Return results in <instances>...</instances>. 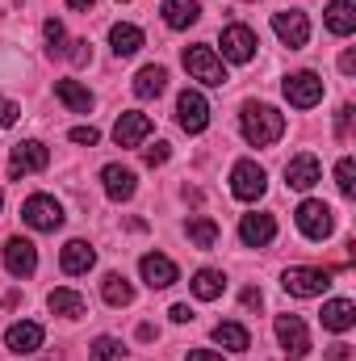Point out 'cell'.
<instances>
[{
	"label": "cell",
	"instance_id": "7",
	"mask_svg": "<svg viewBox=\"0 0 356 361\" xmlns=\"http://www.w3.org/2000/svg\"><path fill=\"white\" fill-rule=\"evenodd\" d=\"M265 189H268V173L256 160H239L231 169V193L239 202H256V197H265Z\"/></svg>",
	"mask_w": 356,
	"mask_h": 361
},
{
	"label": "cell",
	"instance_id": "4",
	"mask_svg": "<svg viewBox=\"0 0 356 361\" xmlns=\"http://www.w3.org/2000/svg\"><path fill=\"white\" fill-rule=\"evenodd\" d=\"M21 219H25V227H34V231H59L68 214H63V206H59L51 193H30L25 206H21Z\"/></svg>",
	"mask_w": 356,
	"mask_h": 361
},
{
	"label": "cell",
	"instance_id": "41",
	"mask_svg": "<svg viewBox=\"0 0 356 361\" xmlns=\"http://www.w3.org/2000/svg\"><path fill=\"white\" fill-rule=\"evenodd\" d=\"M184 361H222V353H214V349H193Z\"/></svg>",
	"mask_w": 356,
	"mask_h": 361
},
{
	"label": "cell",
	"instance_id": "17",
	"mask_svg": "<svg viewBox=\"0 0 356 361\" xmlns=\"http://www.w3.org/2000/svg\"><path fill=\"white\" fill-rule=\"evenodd\" d=\"M4 269L13 273V277H34V269H38V248H34L30 240L13 235V240L4 244Z\"/></svg>",
	"mask_w": 356,
	"mask_h": 361
},
{
	"label": "cell",
	"instance_id": "29",
	"mask_svg": "<svg viewBox=\"0 0 356 361\" xmlns=\"http://www.w3.org/2000/svg\"><path fill=\"white\" fill-rule=\"evenodd\" d=\"M55 97L72 109V114H89L92 109V92L80 80H55Z\"/></svg>",
	"mask_w": 356,
	"mask_h": 361
},
{
	"label": "cell",
	"instance_id": "33",
	"mask_svg": "<svg viewBox=\"0 0 356 361\" xmlns=\"http://www.w3.org/2000/svg\"><path fill=\"white\" fill-rule=\"evenodd\" d=\"M122 357H126V349H122L117 336H96L92 341V361H122Z\"/></svg>",
	"mask_w": 356,
	"mask_h": 361
},
{
	"label": "cell",
	"instance_id": "10",
	"mask_svg": "<svg viewBox=\"0 0 356 361\" xmlns=\"http://www.w3.org/2000/svg\"><path fill=\"white\" fill-rule=\"evenodd\" d=\"M285 101L293 105V109H314L319 101H323V80L314 76V72H293V76H285Z\"/></svg>",
	"mask_w": 356,
	"mask_h": 361
},
{
	"label": "cell",
	"instance_id": "37",
	"mask_svg": "<svg viewBox=\"0 0 356 361\" xmlns=\"http://www.w3.org/2000/svg\"><path fill=\"white\" fill-rule=\"evenodd\" d=\"M17 118H21V105L8 101V97H0V126H17Z\"/></svg>",
	"mask_w": 356,
	"mask_h": 361
},
{
	"label": "cell",
	"instance_id": "42",
	"mask_svg": "<svg viewBox=\"0 0 356 361\" xmlns=\"http://www.w3.org/2000/svg\"><path fill=\"white\" fill-rule=\"evenodd\" d=\"M340 72H344V76L356 72V51H344V55H340Z\"/></svg>",
	"mask_w": 356,
	"mask_h": 361
},
{
	"label": "cell",
	"instance_id": "2",
	"mask_svg": "<svg viewBox=\"0 0 356 361\" xmlns=\"http://www.w3.org/2000/svg\"><path fill=\"white\" fill-rule=\"evenodd\" d=\"M184 72L193 80H201L205 89H222L227 85V68H222L214 47H184Z\"/></svg>",
	"mask_w": 356,
	"mask_h": 361
},
{
	"label": "cell",
	"instance_id": "40",
	"mask_svg": "<svg viewBox=\"0 0 356 361\" xmlns=\"http://www.w3.org/2000/svg\"><path fill=\"white\" fill-rule=\"evenodd\" d=\"M168 315H172V324H189V319H193V311H189V302H177V307H172Z\"/></svg>",
	"mask_w": 356,
	"mask_h": 361
},
{
	"label": "cell",
	"instance_id": "13",
	"mask_svg": "<svg viewBox=\"0 0 356 361\" xmlns=\"http://www.w3.org/2000/svg\"><path fill=\"white\" fill-rule=\"evenodd\" d=\"M139 273H143V281H147L151 290H168V286H177L180 281L177 261L164 257V252H147V257L139 261Z\"/></svg>",
	"mask_w": 356,
	"mask_h": 361
},
{
	"label": "cell",
	"instance_id": "1",
	"mask_svg": "<svg viewBox=\"0 0 356 361\" xmlns=\"http://www.w3.org/2000/svg\"><path fill=\"white\" fill-rule=\"evenodd\" d=\"M239 130L252 147H272L285 135V114L265 105V101H248L243 114H239Z\"/></svg>",
	"mask_w": 356,
	"mask_h": 361
},
{
	"label": "cell",
	"instance_id": "32",
	"mask_svg": "<svg viewBox=\"0 0 356 361\" xmlns=\"http://www.w3.org/2000/svg\"><path fill=\"white\" fill-rule=\"evenodd\" d=\"M42 34H46V51H51V55H63V51H68V30H63L59 17H46V21H42Z\"/></svg>",
	"mask_w": 356,
	"mask_h": 361
},
{
	"label": "cell",
	"instance_id": "31",
	"mask_svg": "<svg viewBox=\"0 0 356 361\" xmlns=\"http://www.w3.org/2000/svg\"><path fill=\"white\" fill-rule=\"evenodd\" d=\"M184 231H189V240H193L197 248H214V244H218V235H222V231H218V223H214V219H205V214L189 219V227H184Z\"/></svg>",
	"mask_w": 356,
	"mask_h": 361
},
{
	"label": "cell",
	"instance_id": "43",
	"mask_svg": "<svg viewBox=\"0 0 356 361\" xmlns=\"http://www.w3.org/2000/svg\"><path fill=\"white\" fill-rule=\"evenodd\" d=\"M260 302H265V294H260L256 286H248V290H243V307H260Z\"/></svg>",
	"mask_w": 356,
	"mask_h": 361
},
{
	"label": "cell",
	"instance_id": "9",
	"mask_svg": "<svg viewBox=\"0 0 356 361\" xmlns=\"http://www.w3.org/2000/svg\"><path fill=\"white\" fill-rule=\"evenodd\" d=\"M276 341L289 361H302L310 353V332H306L302 315H276Z\"/></svg>",
	"mask_w": 356,
	"mask_h": 361
},
{
	"label": "cell",
	"instance_id": "18",
	"mask_svg": "<svg viewBox=\"0 0 356 361\" xmlns=\"http://www.w3.org/2000/svg\"><path fill=\"white\" fill-rule=\"evenodd\" d=\"M101 185H105V193H109L113 202H130L134 189H139V177H134L126 164H105V169H101Z\"/></svg>",
	"mask_w": 356,
	"mask_h": 361
},
{
	"label": "cell",
	"instance_id": "22",
	"mask_svg": "<svg viewBox=\"0 0 356 361\" xmlns=\"http://www.w3.org/2000/svg\"><path fill=\"white\" fill-rule=\"evenodd\" d=\"M356 324V302L352 298H331L323 302V328L327 332H348Z\"/></svg>",
	"mask_w": 356,
	"mask_h": 361
},
{
	"label": "cell",
	"instance_id": "14",
	"mask_svg": "<svg viewBox=\"0 0 356 361\" xmlns=\"http://www.w3.org/2000/svg\"><path fill=\"white\" fill-rule=\"evenodd\" d=\"M42 341H46V332H42V324H34V319H21V324H13V328L4 332V349H8V353H17V357L38 353V349H42Z\"/></svg>",
	"mask_w": 356,
	"mask_h": 361
},
{
	"label": "cell",
	"instance_id": "5",
	"mask_svg": "<svg viewBox=\"0 0 356 361\" xmlns=\"http://www.w3.org/2000/svg\"><path fill=\"white\" fill-rule=\"evenodd\" d=\"M293 219H298V231H302L306 240H327V235L336 231V210H331L327 202H319V197H306Z\"/></svg>",
	"mask_w": 356,
	"mask_h": 361
},
{
	"label": "cell",
	"instance_id": "8",
	"mask_svg": "<svg viewBox=\"0 0 356 361\" xmlns=\"http://www.w3.org/2000/svg\"><path fill=\"white\" fill-rule=\"evenodd\" d=\"M256 47H260V38H256V30L252 25H227L222 30V59H231V63H252L256 59Z\"/></svg>",
	"mask_w": 356,
	"mask_h": 361
},
{
	"label": "cell",
	"instance_id": "12",
	"mask_svg": "<svg viewBox=\"0 0 356 361\" xmlns=\"http://www.w3.org/2000/svg\"><path fill=\"white\" fill-rule=\"evenodd\" d=\"M51 164V152L38 143V139H25V143H17L13 147V156H8V177H25V173H42Z\"/></svg>",
	"mask_w": 356,
	"mask_h": 361
},
{
	"label": "cell",
	"instance_id": "38",
	"mask_svg": "<svg viewBox=\"0 0 356 361\" xmlns=\"http://www.w3.org/2000/svg\"><path fill=\"white\" fill-rule=\"evenodd\" d=\"M168 156H172V152H168V143H155V147H147V152H143V160H147L151 169H160V164H168Z\"/></svg>",
	"mask_w": 356,
	"mask_h": 361
},
{
	"label": "cell",
	"instance_id": "46",
	"mask_svg": "<svg viewBox=\"0 0 356 361\" xmlns=\"http://www.w3.org/2000/svg\"><path fill=\"white\" fill-rule=\"evenodd\" d=\"M0 210H4V189H0Z\"/></svg>",
	"mask_w": 356,
	"mask_h": 361
},
{
	"label": "cell",
	"instance_id": "24",
	"mask_svg": "<svg viewBox=\"0 0 356 361\" xmlns=\"http://www.w3.org/2000/svg\"><path fill=\"white\" fill-rule=\"evenodd\" d=\"M210 336H214V345H218V349H227V353H243V349L252 345V332H248L243 324H231V319H227V324H218Z\"/></svg>",
	"mask_w": 356,
	"mask_h": 361
},
{
	"label": "cell",
	"instance_id": "3",
	"mask_svg": "<svg viewBox=\"0 0 356 361\" xmlns=\"http://www.w3.org/2000/svg\"><path fill=\"white\" fill-rule=\"evenodd\" d=\"M281 286H285V294H293V298H319V294L331 286V269L293 265V269L281 273Z\"/></svg>",
	"mask_w": 356,
	"mask_h": 361
},
{
	"label": "cell",
	"instance_id": "25",
	"mask_svg": "<svg viewBox=\"0 0 356 361\" xmlns=\"http://www.w3.org/2000/svg\"><path fill=\"white\" fill-rule=\"evenodd\" d=\"M197 17H201V4L197 0H164L168 30H189V25H197Z\"/></svg>",
	"mask_w": 356,
	"mask_h": 361
},
{
	"label": "cell",
	"instance_id": "15",
	"mask_svg": "<svg viewBox=\"0 0 356 361\" xmlns=\"http://www.w3.org/2000/svg\"><path fill=\"white\" fill-rule=\"evenodd\" d=\"M323 180V164H319V156H310V152H298L289 164H285V185L289 189H314Z\"/></svg>",
	"mask_w": 356,
	"mask_h": 361
},
{
	"label": "cell",
	"instance_id": "36",
	"mask_svg": "<svg viewBox=\"0 0 356 361\" xmlns=\"http://www.w3.org/2000/svg\"><path fill=\"white\" fill-rule=\"evenodd\" d=\"M68 139H72V143H80V147H96V143H101V130H96V126H76Z\"/></svg>",
	"mask_w": 356,
	"mask_h": 361
},
{
	"label": "cell",
	"instance_id": "28",
	"mask_svg": "<svg viewBox=\"0 0 356 361\" xmlns=\"http://www.w3.org/2000/svg\"><path fill=\"white\" fill-rule=\"evenodd\" d=\"M46 307H51L55 315H63V319H80V315L89 311V302H84V294H76V290H51V298H46Z\"/></svg>",
	"mask_w": 356,
	"mask_h": 361
},
{
	"label": "cell",
	"instance_id": "34",
	"mask_svg": "<svg viewBox=\"0 0 356 361\" xmlns=\"http://www.w3.org/2000/svg\"><path fill=\"white\" fill-rule=\"evenodd\" d=\"M336 185H340L344 197H356V160L352 156H344V160L336 164Z\"/></svg>",
	"mask_w": 356,
	"mask_h": 361
},
{
	"label": "cell",
	"instance_id": "30",
	"mask_svg": "<svg viewBox=\"0 0 356 361\" xmlns=\"http://www.w3.org/2000/svg\"><path fill=\"white\" fill-rule=\"evenodd\" d=\"M101 294H105L109 307H130V302H134V286H130L122 273H109V277L101 281Z\"/></svg>",
	"mask_w": 356,
	"mask_h": 361
},
{
	"label": "cell",
	"instance_id": "44",
	"mask_svg": "<svg viewBox=\"0 0 356 361\" xmlns=\"http://www.w3.org/2000/svg\"><path fill=\"white\" fill-rule=\"evenodd\" d=\"M348 357H352L348 345H331V349H327V361H348Z\"/></svg>",
	"mask_w": 356,
	"mask_h": 361
},
{
	"label": "cell",
	"instance_id": "27",
	"mask_svg": "<svg viewBox=\"0 0 356 361\" xmlns=\"http://www.w3.org/2000/svg\"><path fill=\"white\" fill-rule=\"evenodd\" d=\"M189 290H193L201 302H214V298H222L227 277H222L218 269H197V273H193V281H189Z\"/></svg>",
	"mask_w": 356,
	"mask_h": 361
},
{
	"label": "cell",
	"instance_id": "20",
	"mask_svg": "<svg viewBox=\"0 0 356 361\" xmlns=\"http://www.w3.org/2000/svg\"><path fill=\"white\" fill-rule=\"evenodd\" d=\"M109 47H113L117 59H130V55L143 51V30L130 25V21H117V25H109Z\"/></svg>",
	"mask_w": 356,
	"mask_h": 361
},
{
	"label": "cell",
	"instance_id": "11",
	"mask_svg": "<svg viewBox=\"0 0 356 361\" xmlns=\"http://www.w3.org/2000/svg\"><path fill=\"white\" fill-rule=\"evenodd\" d=\"M177 122L189 130V135H201V130L210 126V101H205L197 89H184L177 97Z\"/></svg>",
	"mask_w": 356,
	"mask_h": 361
},
{
	"label": "cell",
	"instance_id": "39",
	"mask_svg": "<svg viewBox=\"0 0 356 361\" xmlns=\"http://www.w3.org/2000/svg\"><path fill=\"white\" fill-rule=\"evenodd\" d=\"M348 122H352V105H340V114H336V135L340 139H348Z\"/></svg>",
	"mask_w": 356,
	"mask_h": 361
},
{
	"label": "cell",
	"instance_id": "35",
	"mask_svg": "<svg viewBox=\"0 0 356 361\" xmlns=\"http://www.w3.org/2000/svg\"><path fill=\"white\" fill-rule=\"evenodd\" d=\"M76 68H84V63H92V47H89V38H76V42H68V51H63Z\"/></svg>",
	"mask_w": 356,
	"mask_h": 361
},
{
	"label": "cell",
	"instance_id": "16",
	"mask_svg": "<svg viewBox=\"0 0 356 361\" xmlns=\"http://www.w3.org/2000/svg\"><path fill=\"white\" fill-rule=\"evenodd\" d=\"M147 135H151V118L139 114V109H126V114L113 122V143H117V147H139Z\"/></svg>",
	"mask_w": 356,
	"mask_h": 361
},
{
	"label": "cell",
	"instance_id": "45",
	"mask_svg": "<svg viewBox=\"0 0 356 361\" xmlns=\"http://www.w3.org/2000/svg\"><path fill=\"white\" fill-rule=\"evenodd\" d=\"M96 0H68V8H92Z\"/></svg>",
	"mask_w": 356,
	"mask_h": 361
},
{
	"label": "cell",
	"instance_id": "19",
	"mask_svg": "<svg viewBox=\"0 0 356 361\" xmlns=\"http://www.w3.org/2000/svg\"><path fill=\"white\" fill-rule=\"evenodd\" d=\"M272 235H276V219L272 214H243L239 219V240L248 248H265V244H272Z\"/></svg>",
	"mask_w": 356,
	"mask_h": 361
},
{
	"label": "cell",
	"instance_id": "6",
	"mask_svg": "<svg viewBox=\"0 0 356 361\" xmlns=\"http://www.w3.org/2000/svg\"><path fill=\"white\" fill-rule=\"evenodd\" d=\"M272 34H276L289 51H302V47L310 42V17L298 13V8H281V13H272Z\"/></svg>",
	"mask_w": 356,
	"mask_h": 361
},
{
	"label": "cell",
	"instance_id": "23",
	"mask_svg": "<svg viewBox=\"0 0 356 361\" xmlns=\"http://www.w3.org/2000/svg\"><path fill=\"white\" fill-rule=\"evenodd\" d=\"M164 89H168V68H160V63L139 68V76H134V97L151 101V97H160Z\"/></svg>",
	"mask_w": 356,
	"mask_h": 361
},
{
	"label": "cell",
	"instance_id": "26",
	"mask_svg": "<svg viewBox=\"0 0 356 361\" xmlns=\"http://www.w3.org/2000/svg\"><path fill=\"white\" fill-rule=\"evenodd\" d=\"M327 30L336 34V38H348L356 30V8L352 0H331L327 4Z\"/></svg>",
	"mask_w": 356,
	"mask_h": 361
},
{
	"label": "cell",
	"instance_id": "21",
	"mask_svg": "<svg viewBox=\"0 0 356 361\" xmlns=\"http://www.w3.org/2000/svg\"><path fill=\"white\" fill-rule=\"evenodd\" d=\"M96 265V252H92V244L84 240H72V244H63V252H59V269L68 273V277H76V273H89Z\"/></svg>",
	"mask_w": 356,
	"mask_h": 361
}]
</instances>
